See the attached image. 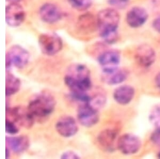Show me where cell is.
I'll return each mask as SVG.
<instances>
[{"label":"cell","instance_id":"obj_23","mask_svg":"<svg viewBox=\"0 0 160 159\" xmlns=\"http://www.w3.org/2000/svg\"><path fill=\"white\" fill-rule=\"evenodd\" d=\"M6 131L8 134L14 135L18 133L19 128L17 126L15 123L9 119H6Z\"/></svg>","mask_w":160,"mask_h":159},{"label":"cell","instance_id":"obj_15","mask_svg":"<svg viewBox=\"0 0 160 159\" xmlns=\"http://www.w3.org/2000/svg\"><path fill=\"white\" fill-rule=\"evenodd\" d=\"M135 89L130 85H121L117 87L113 93V98L118 104H129L135 96Z\"/></svg>","mask_w":160,"mask_h":159},{"label":"cell","instance_id":"obj_9","mask_svg":"<svg viewBox=\"0 0 160 159\" xmlns=\"http://www.w3.org/2000/svg\"><path fill=\"white\" fill-rule=\"evenodd\" d=\"M25 19L24 9L18 3H11L6 8V22L10 26H18L24 22Z\"/></svg>","mask_w":160,"mask_h":159},{"label":"cell","instance_id":"obj_16","mask_svg":"<svg viewBox=\"0 0 160 159\" xmlns=\"http://www.w3.org/2000/svg\"><path fill=\"white\" fill-rule=\"evenodd\" d=\"M120 53L115 50L105 51L98 58L99 64L102 69L117 68L120 64Z\"/></svg>","mask_w":160,"mask_h":159},{"label":"cell","instance_id":"obj_12","mask_svg":"<svg viewBox=\"0 0 160 159\" xmlns=\"http://www.w3.org/2000/svg\"><path fill=\"white\" fill-rule=\"evenodd\" d=\"M155 52L151 46L143 44L137 48L135 59L140 66L145 68L149 67L155 61Z\"/></svg>","mask_w":160,"mask_h":159},{"label":"cell","instance_id":"obj_21","mask_svg":"<svg viewBox=\"0 0 160 159\" xmlns=\"http://www.w3.org/2000/svg\"><path fill=\"white\" fill-rule=\"evenodd\" d=\"M149 119L152 125L155 128L160 129V103L156 104L151 109Z\"/></svg>","mask_w":160,"mask_h":159},{"label":"cell","instance_id":"obj_28","mask_svg":"<svg viewBox=\"0 0 160 159\" xmlns=\"http://www.w3.org/2000/svg\"><path fill=\"white\" fill-rule=\"evenodd\" d=\"M155 82L157 87L160 90V72L158 74L155 78Z\"/></svg>","mask_w":160,"mask_h":159},{"label":"cell","instance_id":"obj_29","mask_svg":"<svg viewBox=\"0 0 160 159\" xmlns=\"http://www.w3.org/2000/svg\"><path fill=\"white\" fill-rule=\"evenodd\" d=\"M6 159H8L10 156V149L6 147Z\"/></svg>","mask_w":160,"mask_h":159},{"label":"cell","instance_id":"obj_24","mask_svg":"<svg viewBox=\"0 0 160 159\" xmlns=\"http://www.w3.org/2000/svg\"><path fill=\"white\" fill-rule=\"evenodd\" d=\"M108 2L115 8L123 9L128 6L130 0H108Z\"/></svg>","mask_w":160,"mask_h":159},{"label":"cell","instance_id":"obj_10","mask_svg":"<svg viewBox=\"0 0 160 159\" xmlns=\"http://www.w3.org/2000/svg\"><path fill=\"white\" fill-rule=\"evenodd\" d=\"M56 129L60 135L65 138L73 137L78 130L77 121L70 116L61 117L56 124Z\"/></svg>","mask_w":160,"mask_h":159},{"label":"cell","instance_id":"obj_31","mask_svg":"<svg viewBox=\"0 0 160 159\" xmlns=\"http://www.w3.org/2000/svg\"><path fill=\"white\" fill-rule=\"evenodd\" d=\"M158 157H160V153L158 154Z\"/></svg>","mask_w":160,"mask_h":159},{"label":"cell","instance_id":"obj_19","mask_svg":"<svg viewBox=\"0 0 160 159\" xmlns=\"http://www.w3.org/2000/svg\"><path fill=\"white\" fill-rule=\"evenodd\" d=\"M20 86L21 82L20 79L9 71H6V96L10 97L17 93L20 90Z\"/></svg>","mask_w":160,"mask_h":159},{"label":"cell","instance_id":"obj_2","mask_svg":"<svg viewBox=\"0 0 160 159\" xmlns=\"http://www.w3.org/2000/svg\"><path fill=\"white\" fill-rule=\"evenodd\" d=\"M64 82L71 91L87 92L92 87L90 72L87 66L77 63L68 68Z\"/></svg>","mask_w":160,"mask_h":159},{"label":"cell","instance_id":"obj_7","mask_svg":"<svg viewBox=\"0 0 160 159\" xmlns=\"http://www.w3.org/2000/svg\"><path fill=\"white\" fill-rule=\"evenodd\" d=\"M117 144L118 150L122 153L125 155H133L140 150L142 141L136 135L126 134L118 138Z\"/></svg>","mask_w":160,"mask_h":159},{"label":"cell","instance_id":"obj_25","mask_svg":"<svg viewBox=\"0 0 160 159\" xmlns=\"http://www.w3.org/2000/svg\"><path fill=\"white\" fill-rule=\"evenodd\" d=\"M151 140L155 144L160 146V129L156 128L151 136Z\"/></svg>","mask_w":160,"mask_h":159},{"label":"cell","instance_id":"obj_17","mask_svg":"<svg viewBox=\"0 0 160 159\" xmlns=\"http://www.w3.org/2000/svg\"><path fill=\"white\" fill-rule=\"evenodd\" d=\"M118 135L117 130L107 129L99 134L97 140L101 146L108 151L113 150Z\"/></svg>","mask_w":160,"mask_h":159},{"label":"cell","instance_id":"obj_3","mask_svg":"<svg viewBox=\"0 0 160 159\" xmlns=\"http://www.w3.org/2000/svg\"><path fill=\"white\" fill-rule=\"evenodd\" d=\"M56 104L54 97L48 92H43L31 99L27 107L34 117L43 118L53 112Z\"/></svg>","mask_w":160,"mask_h":159},{"label":"cell","instance_id":"obj_11","mask_svg":"<svg viewBox=\"0 0 160 159\" xmlns=\"http://www.w3.org/2000/svg\"><path fill=\"white\" fill-rule=\"evenodd\" d=\"M128 78V72L118 67L102 69V78L106 84L109 85L120 84Z\"/></svg>","mask_w":160,"mask_h":159},{"label":"cell","instance_id":"obj_13","mask_svg":"<svg viewBox=\"0 0 160 159\" xmlns=\"http://www.w3.org/2000/svg\"><path fill=\"white\" fill-rule=\"evenodd\" d=\"M148 11L144 8L135 7L128 12L126 20L131 28H138L143 25L148 20Z\"/></svg>","mask_w":160,"mask_h":159},{"label":"cell","instance_id":"obj_30","mask_svg":"<svg viewBox=\"0 0 160 159\" xmlns=\"http://www.w3.org/2000/svg\"><path fill=\"white\" fill-rule=\"evenodd\" d=\"M8 1L10 2V3H18L20 0H7Z\"/></svg>","mask_w":160,"mask_h":159},{"label":"cell","instance_id":"obj_18","mask_svg":"<svg viewBox=\"0 0 160 159\" xmlns=\"http://www.w3.org/2000/svg\"><path fill=\"white\" fill-rule=\"evenodd\" d=\"M40 15L42 20L48 23H53L61 18L60 10L52 4H46L42 6L40 10Z\"/></svg>","mask_w":160,"mask_h":159},{"label":"cell","instance_id":"obj_1","mask_svg":"<svg viewBox=\"0 0 160 159\" xmlns=\"http://www.w3.org/2000/svg\"><path fill=\"white\" fill-rule=\"evenodd\" d=\"M120 15L116 10L107 8L99 12L97 26L100 37L107 44H113L118 39L117 29L120 23Z\"/></svg>","mask_w":160,"mask_h":159},{"label":"cell","instance_id":"obj_27","mask_svg":"<svg viewBox=\"0 0 160 159\" xmlns=\"http://www.w3.org/2000/svg\"><path fill=\"white\" fill-rule=\"evenodd\" d=\"M152 25L156 31L160 33V16L153 20Z\"/></svg>","mask_w":160,"mask_h":159},{"label":"cell","instance_id":"obj_14","mask_svg":"<svg viewBox=\"0 0 160 159\" xmlns=\"http://www.w3.org/2000/svg\"><path fill=\"white\" fill-rule=\"evenodd\" d=\"M6 143L8 148L16 153L25 152L28 148L30 145L29 138L26 135L6 137Z\"/></svg>","mask_w":160,"mask_h":159},{"label":"cell","instance_id":"obj_5","mask_svg":"<svg viewBox=\"0 0 160 159\" xmlns=\"http://www.w3.org/2000/svg\"><path fill=\"white\" fill-rule=\"evenodd\" d=\"M6 116L10 118L6 119H9L26 129L32 128L34 123L35 117L31 114L28 107L17 106L9 108L7 106Z\"/></svg>","mask_w":160,"mask_h":159},{"label":"cell","instance_id":"obj_8","mask_svg":"<svg viewBox=\"0 0 160 159\" xmlns=\"http://www.w3.org/2000/svg\"><path fill=\"white\" fill-rule=\"evenodd\" d=\"M77 117L80 124L87 128H90L96 125L99 119L98 111L88 103L79 106Z\"/></svg>","mask_w":160,"mask_h":159},{"label":"cell","instance_id":"obj_20","mask_svg":"<svg viewBox=\"0 0 160 159\" xmlns=\"http://www.w3.org/2000/svg\"><path fill=\"white\" fill-rule=\"evenodd\" d=\"M106 101V98L104 93L99 92L95 94L92 96H90L89 103L88 104L98 111L99 109L102 108Z\"/></svg>","mask_w":160,"mask_h":159},{"label":"cell","instance_id":"obj_22","mask_svg":"<svg viewBox=\"0 0 160 159\" xmlns=\"http://www.w3.org/2000/svg\"><path fill=\"white\" fill-rule=\"evenodd\" d=\"M68 2L74 8L80 11L88 9L92 4V0H68Z\"/></svg>","mask_w":160,"mask_h":159},{"label":"cell","instance_id":"obj_26","mask_svg":"<svg viewBox=\"0 0 160 159\" xmlns=\"http://www.w3.org/2000/svg\"><path fill=\"white\" fill-rule=\"evenodd\" d=\"M60 157H61V159H80V156L76 153H75L74 152L72 151H68L67 152H64Z\"/></svg>","mask_w":160,"mask_h":159},{"label":"cell","instance_id":"obj_6","mask_svg":"<svg viewBox=\"0 0 160 159\" xmlns=\"http://www.w3.org/2000/svg\"><path fill=\"white\" fill-rule=\"evenodd\" d=\"M38 44L42 53L48 56L54 55L62 48V39L56 34L44 33L38 38Z\"/></svg>","mask_w":160,"mask_h":159},{"label":"cell","instance_id":"obj_4","mask_svg":"<svg viewBox=\"0 0 160 159\" xmlns=\"http://www.w3.org/2000/svg\"><path fill=\"white\" fill-rule=\"evenodd\" d=\"M30 55L28 51L18 45L10 48L6 56V71H9L12 66L17 69H22L29 61Z\"/></svg>","mask_w":160,"mask_h":159}]
</instances>
